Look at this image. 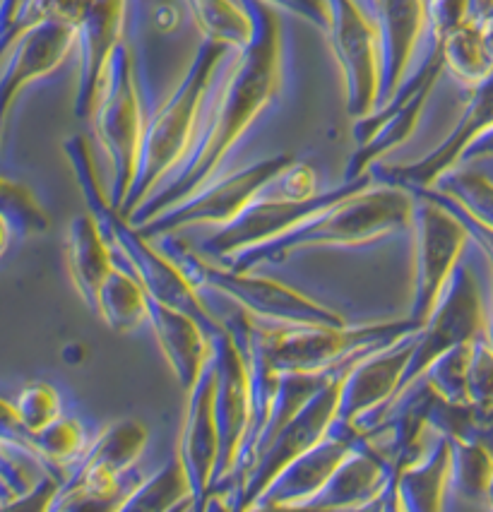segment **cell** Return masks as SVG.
<instances>
[{
    "label": "cell",
    "instance_id": "obj_15",
    "mask_svg": "<svg viewBox=\"0 0 493 512\" xmlns=\"http://www.w3.org/2000/svg\"><path fill=\"white\" fill-rule=\"evenodd\" d=\"M417 335L402 339L388 349H380L366 359L356 361L342 378L340 402H337V424L356 426L368 431L390 402L400 395L402 378L409 366Z\"/></svg>",
    "mask_w": 493,
    "mask_h": 512
},
{
    "label": "cell",
    "instance_id": "obj_44",
    "mask_svg": "<svg viewBox=\"0 0 493 512\" xmlns=\"http://www.w3.org/2000/svg\"><path fill=\"white\" fill-rule=\"evenodd\" d=\"M267 5L279 10H287V13L301 17V20L311 22L313 27L323 29L328 34L330 27V13H328V3L325 0H265Z\"/></svg>",
    "mask_w": 493,
    "mask_h": 512
},
{
    "label": "cell",
    "instance_id": "obj_4",
    "mask_svg": "<svg viewBox=\"0 0 493 512\" xmlns=\"http://www.w3.org/2000/svg\"><path fill=\"white\" fill-rule=\"evenodd\" d=\"M229 51L227 46L205 41L174 92L159 104L152 118H147L138 176L121 210L128 219L169 181V174H174L178 166L186 162L200 135V121H203L200 113H203L207 92Z\"/></svg>",
    "mask_w": 493,
    "mask_h": 512
},
{
    "label": "cell",
    "instance_id": "obj_2",
    "mask_svg": "<svg viewBox=\"0 0 493 512\" xmlns=\"http://www.w3.org/2000/svg\"><path fill=\"white\" fill-rule=\"evenodd\" d=\"M63 152L68 157L82 198L87 202V210L97 222L99 231L109 241V246L114 248V253L121 255L126 270L138 277V282L147 289L150 299L188 313L190 318H195L205 327L210 337L219 335L224 330L222 320L200 299L198 287L183 275L181 267L169 255L154 248L150 238L142 236L138 226L111 202L109 193H104L97 169H94L89 142L82 135H73V138L63 142Z\"/></svg>",
    "mask_w": 493,
    "mask_h": 512
},
{
    "label": "cell",
    "instance_id": "obj_7",
    "mask_svg": "<svg viewBox=\"0 0 493 512\" xmlns=\"http://www.w3.org/2000/svg\"><path fill=\"white\" fill-rule=\"evenodd\" d=\"M94 130H97L99 145L109 157L114 171V190L111 202L123 210L135 176H138L142 140H145L147 118L140 104L138 82H135L133 58L126 46L116 51L106 75L102 97L94 109Z\"/></svg>",
    "mask_w": 493,
    "mask_h": 512
},
{
    "label": "cell",
    "instance_id": "obj_29",
    "mask_svg": "<svg viewBox=\"0 0 493 512\" xmlns=\"http://www.w3.org/2000/svg\"><path fill=\"white\" fill-rule=\"evenodd\" d=\"M205 41L241 51L253 37V20L234 0H183Z\"/></svg>",
    "mask_w": 493,
    "mask_h": 512
},
{
    "label": "cell",
    "instance_id": "obj_56",
    "mask_svg": "<svg viewBox=\"0 0 493 512\" xmlns=\"http://www.w3.org/2000/svg\"><path fill=\"white\" fill-rule=\"evenodd\" d=\"M491 512H493V510H491Z\"/></svg>",
    "mask_w": 493,
    "mask_h": 512
},
{
    "label": "cell",
    "instance_id": "obj_9",
    "mask_svg": "<svg viewBox=\"0 0 493 512\" xmlns=\"http://www.w3.org/2000/svg\"><path fill=\"white\" fill-rule=\"evenodd\" d=\"M371 186L373 176L366 174L364 178H356V181H344L342 186L332 190H323V193L313 195L308 200H287L272 198V195H260L253 205H248L243 210L241 217H236L234 222L217 229L210 238H205L203 253L215 260L229 263L236 255L277 241V238L299 229L301 224L311 222L313 217L335 207L337 202H342L349 195Z\"/></svg>",
    "mask_w": 493,
    "mask_h": 512
},
{
    "label": "cell",
    "instance_id": "obj_31",
    "mask_svg": "<svg viewBox=\"0 0 493 512\" xmlns=\"http://www.w3.org/2000/svg\"><path fill=\"white\" fill-rule=\"evenodd\" d=\"M445 70H450L462 85L474 89L493 75V61L484 44V32L474 22H465L441 41Z\"/></svg>",
    "mask_w": 493,
    "mask_h": 512
},
{
    "label": "cell",
    "instance_id": "obj_50",
    "mask_svg": "<svg viewBox=\"0 0 493 512\" xmlns=\"http://www.w3.org/2000/svg\"><path fill=\"white\" fill-rule=\"evenodd\" d=\"M383 508H385V496H380L376 500H371V503L361 505V508H344V510H330V512H383Z\"/></svg>",
    "mask_w": 493,
    "mask_h": 512
},
{
    "label": "cell",
    "instance_id": "obj_33",
    "mask_svg": "<svg viewBox=\"0 0 493 512\" xmlns=\"http://www.w3.org/2000/svg\"><path fill=\"white\" fill-rule=\"evenodd\" d=\"M493 479V455L484 445L450 440V488L465 500H486Z\"/></svg>",
    "mask_w": 493,
    "mask_h": 512
},
{
    "label": "cell",
    "instance_id": "obj_18",
    "mask_svg": "<svg viewBox=\"0 0 493 512\" xmlns=\"http://www.w3.org/2000/svg\"><path fill=\"white\" fill-rule=\"evenodd\" d=\"M75 46L77 29L56 20L39 22L15 41L5 58L3 75H0V145H3L5 125H8V116L17 97L32 82L61 68Z\"/></svg>",
    "mask_w": 493,
    "mask_h": 512
},
{
    "label": "cell",
    "instance_id": "obj_48",
    "mask_svg": "<svg viewBox=\"0 0 493 512\" xmlns=\"http://www.w3.org/2000/svg\"><path fill=\"white\" fill-rule=\"evenodd\" d=\"M481 159H493V130L489 135H484L477 145L472 147V150L467 152L465 157V164L467 162H481Z\"/></svg>",
    "mask_w": 493,
    "mask_h": 512
},
{
    "label": "cell",
    "instance_id": "obj_52",
    "mask_svg": "<svg viewBox=\"0 0 493 512\" xmlns=\"http://www.w3.org/2000/svg\"><path fill=\"white\" fill-rule=\"evenodd\" d=\"M486 342H489V347L493 349V299H491V306L489 311H486V332H484Z\"/></svg>",
    "mask_w": 493,
    "mask_h": 512
},
{
    "label": "cell",
    "instance_id": "obj_30",
    "mask_svg": "<svg viewBox=\"0 0 493 512\" xmlns=\"http://www.w3.org/2000/svg\"><path fill=\"white\" fill-rule=\"evenodd\" d=\"M142 481H145V476L138 469H130L121 481L111 486L92 484L80 476H70L53 500L51 512H116Z\"/></svg>",
    "mask_w": 493,
    "mask_h": 512
},
{
    "label": "cell",
    "instance_id": "obj_6",
    "mask_svg": "<svg viewBox=\"0 0 493 512\" xmlns=\"http://www.w3.org/2000/svg\"><path fill=\"white\" fill-rule=\"evenodd\" d=\"M166 238V255L181 267L195 287L217 291L234 301L241 311H246L255 320L265 323L289 325V327H344L347 320L332 308L313 301L311 296L287 287L270 277H258L253 272L231 270L227 265H215L203 255Z\"/></svg>",
    "mask_w": 493,
    "mask_h": 512
},
{
    "label": "cell",
    "instance_id": "obj_35",
    "mask_svg": "<svg viewBox=\"0 0 493 512\" xmlns=\"http://www.w3.org/2000/svg\"><path fill=\"white\" fill-rule=\"evenodd\" d=\"M448 195L479 224L493 231V181L489 176L472 169H455L433 186Z\"/></svg>",
    "mask_w": 493,
    "mask_h": 512
},
{
    "label": "cell",
    "instance_id": "obj_11",
    "mask_svg": "<svg viewBox=\"0 0 493 512\" xmlns=\"http://www.w3.org/2000/svg\"><path fill=\"white\" fill-rule=\"evenodd\" d=\"M330 13L328 37L347 89L349 116H371L383 87V39L378 22L361 0H325Z\"/></svg>",
    "mask_w": 493,
    "mask_h": 512
},
{
    "label": "cell",
    "instance_id": "obj_41",
    "mask_svg": "<svg viewBox=\"0 0 493 512\" xmlns=\"http://www.w3.org/2000/svg\"><path fill=\"white\" fill-rule=\"evenodd\" d=\"M0 440H3L10 450H15L17 455L27 457V460L39 464V467L46 472V467L39 460L37 450H34V436L20 424L13 402L3 400V397H0Z\"/></svg>",
    "mask_w": 493,
    "mask_h": 512
},
{
    "label": "cell",
    "instance_id": "obj_32",
    "mask_svg": "<svg viewBox=\"0 0 493 512\" xmlns=\"http://www.w3.org/2000/svg\"><path fill=\"white\" fill-rule=\"evenodd\" d=\"M186 500H193L186 472L181 460L171 457L157 474L142 481L116 512H171Z\"/></svg>",
    "mask_w": 493,
    "mask_h": 512
},
{
    "label": "cell",
    "instance_id": "obj_36",
    "mask_svg": "<svg viewBox=\"0 0 493 512\" xmlns=\"http://www.w3.org/2000/svg\"><path fill=\"white\" fill-rule=\"evenodd\" d=\"M13 407L17 412L20 424L27 428L29 433H39L44 428H49L53 421H58L63 416V402L58 390L53 388L46 380H32L25 388L17 392L13 400Z\"/></svg>",
    "mask_w": 493,
    "mask_h": 512
},
{
    "label": "cell",
    "instance_id": "obj_8",
    "mask_svg": "<svg viewBox=\"0 0 493 512\" xmlns=\"http://www.w3.org/2000/svg\"><path fill=\"white\" fill-rule=\"evenodd\" d=\"M414 198V296L409 320L424 327L465 258L472 236L450 207L424 193H414Z\"/></svg>",
    "mask_w": 493,
    "mask_h": 512
},
{
    "label": "cell",
    "instance_id": "obj_16",
    "mask_svg": "<svg viewBox=\"0 0 493 512\" xmlns=\"http://www.w3.org/2000/svg\"><path fill=\"white\" fill-rule=\"evenodd\" d=\"M493 130V75L472 89L465 111L450 135L436 150H431L419 162L402 166H385L380 169V181L385 186H397L405 190L433 188L443 176L465 164L467 152Z\"/></svg>",
    "mask_w": 493,
    "mask_h": 512
},
{
    "label": "cell",
    "instance_id": "obj_1",
    "mask_svg": "<svg viewBox=\"0 0 493 512\" xmlns=\"http://www.w3.org/2000/svg\"><path fill=\"white\" fill-rule=\"evenodd\" d=\"M253 20V37L236 51L227 80L219 87L205 128L174 178L164 183L138 212L130 217L135 226L193 198L217 176L227 154L239 145L255 118L267 109L282 85V25L272 5L265 0H241Z\"/></svg>",
    "mask_w": 493,
    "mask_h": 512
},
{
    "label": "cell",
    "instance_id": "obj_24",
    "mask_svg": "<svg viewBox=\"0 0 493 512\" xmlns=\"http://www.w3.org/2000/svg\"><path fill=\"white\" fill-rule=\"evenodd\" d=\"M65 258L73 284L82 301L94 311L97 294L114 270V248L102 236L92 214H80L68 224L65 234Z\"/></svg>",
    "mask_w": 493,
    "mask_h": 512
},
{
    "label": "cell",
    "instance_id": "obj_14",
    "mask_svg": "<svg viewBox=\"0 0 493 512\" xmlns=\"http://www.w3.org/2000/svg\"><path fill=\"white\" fill-rule=\"evenodd\" d=\"M212 363H215V421L219 433V462L215 486L234 474L251 428V383L248 368L234 337L224 327L212 337Z\"/></svg>",
    "mask_w": 493,
    "mask_h": 512
},
{
    "label": "cell",
    "instance_id": "obj_55",
    "mask_svg": "<svg viewBox=\"0 0 493 512\" xmlns=\"http://www.w3.org/2000/svg\"><path fill=\"white\" fill-rule=\"evenodd\" d=\"M486 500H489V505H491V510H493V479H491V484H489V491H486Z\"/></svg>",
    "mask_w": 493,
    "mask_h": 512
},
{
    "label": "cell",
    "instance_id": "obj_19",
    "mask_svg": "<svg viewBox=\"0 0 493 512\" xmlns=\"http://www.w3.org/2000/svg\"><path fill=\"white\" fill-rule=\"evenodd\" d=\"M126 5L128 0H92L85 20L77 27L80 70H77L75 113L80 118L92 116L102 97L111 61L121 49Z\"/></svg>",
    "mask_w": 493,
    "mask_h": 512
},
{
    "label": "cell",
    "instance_id": "obj_53",
    "mask_svg": "<svg viewBox=\"0 0 493 512\" xmlns=\"http://www.w3.org/2000/svg\"><path fill=\"white\" fill-rule=\"evenodd\" d=\"M481 32H484V44H486V51H489V58L493 61V22H489V25L481 27Z\"/></svg>",
    "mask_w": 493,
    "mask_h": 512
},
{
    "label": "cell",
    "instance_id": "obj_22",
    "mask_svg": "<svg viewBox=\"0 0 493 512\" xmlns=\"http://www.w3.org/2000/svg\"><path fill=\"white\" fill-rule=\"evenodd\" d=\"M392 474H395V467L364 433V438L354 445L347 460L330 476L328 484L320 488L306 505H313L323 512L361 508V505L383 496Z\"/></svg>",
    "mask_w": 493,
    "mask_h": 512
},
{
    "label": "cell",
    "instance_id": "obj_34",
    "mask_svg": "<svg viewBox=\"0 0 493 512\" xmlns=\"http://www.w3.org/2000/svg\"><path fill=\"white\" fill-rule=\"evenodd\" d=\"M0 217L20 238L46 234L51 229V217L41 207L32 188L5 176H0Z\"/></svg>",
    "mask_w": 493,
    "mask_h": 512
},
{
    "label": "cell",
    "instance_id": "obj_17",
    "mask_svg": "<svg viewBox=\"0 0 493 512\" xmlns=\"http://www.w3.org/2000/svg\"><path fill=\"white\" fill-rule=\"evenodd\" d=\"M215 363L205 368L195 388L188 392L186 419H183L181 438H178L176 457L186 472L193 510L203 512L215 488L219 462V433L215 421Z\"/></svg>",
    "mask_w": 493,
    "mask_h": 512
},
{
    "label": "cell",
    "instance_id": "obj_26",
    "mask_svg": "<svg viewBox=\"0 0 493 512\" xmlns=\"http://www.w3.org/2000/svg\"><path fill=\"white\" fill-rule=\"evenodd\" d=\"M147 426L138 419H121L116 424L106 426L97 438L89 443L85 455L68 469H85V472H97L106 476H123L130 469H135V462L140 460L145 450ZM68 479V476H65Z\"/></svg>",
    "mask_w": 493,
    "mask_h": 512
},
{
    "label": "cell",
    "instance_id": "obj_45",
    "mask_svg": "<svg viewBox=\"0 0 493 512\" xmlns=\"http://www.w3.org/2000/svg\"><path fill=\"white\" fill-rule=\"evenodd\" d=\"M472 443L484 445V448L493 455V407H477V424H474Z\"/></svg>",
    "mask_w": 493,
    "mask_h": 512
},
{
    "label": "cell",
    "instance_id": "obj_12",
    "mask_svg": "<svg viewBox=\"0 0 493 512\" xmlns=\"http://www.w3.org/2000/svg\"><path fill=\"white\" fill-rule=\"evenodd\" d=\"M486 301L481 294V284L474 275L472 265L462 258L457 265L453 279L445 287L441 301L433 308L431 318L417 332L414 339V351L409 366L402 378L400 392L409 385L417 383L426 368L433 361L441 359L450 349L465 347V344L477 342L486 332Z\"/></svg>",
    "mask_w": 493,
    "mask_h": 512
},
{
    "label": "cell",
    "instance_id": "obj_49",
    "mask_svg": "<svg viewBox=\"0 0 493 512\" xmlns=\"http://www.w3.org/2000/svg\"><path fill=\"white\" fill-rule=\"evenodd\" d=\"M385 508H383V512H405L402 510V505H400V498H397V488H395V474L390 476V481H388V486H385Z\"/></svg>",
    "mask_w": 493,
    "mask_h": 512
},
{
    "label": "cell",
    "instance_id": "obj_38",
    "mask_svg": "<svg viewBox=\"0 0 493 512\" xmlns=\"http://www.w3.org/2000/svg\"><path fill=\"white\" fill-rule=\"evenodd\" d=\"M467 400L481 409L493 407V349L486 337L472 344L467 368Z\"/></svg>",
    "mask_w": 493,
    "mask_h": 512
},
{
    "label": "cell",
    "instance_id": "obj_27",
    "mask_svg": "<svg viewBox=\"0 0 493 512\" xmlns=\"http://www.w3.org/2000/svg\"><path fill=\"white\" fill-rule=\"evenodd\" d=\"M94 313L114 332L128 335L150 320V294L126 267H114L94 303Z\"/></svg>",
    "mask_w": 493,
    "mask_h": 512
},
{
    "label": "cell",
    "instance_id": "obj_13",
    "mask_svg": "<svg viewBox=\"0 0 493 512\" xmlns=\"http://www.w3.org/2000/svg\"><path fill=\"white\" fill-rule=\"evenodd\" d=\"M344 375L332 380L330 385H325V388L265 445V450L260 452L258 460H255L251 472L246 474V479L241 481L239 488H236V491H229L236 500V512L251 508L255 500L263 496L265 488L272 484V479H275L287 464L294 462L296 457L304 455V452H308L313 445H318L320 440L328 436L332 421H335L337 416V402H340V385Z\"/></svg>",
    "mask_w": 493,
    "mask_h": 512
},
{
    "label": "cell",
    "instance_id": "obj_51",
    "mask_svg": "<svg viewBox=\"0 0 493 512\" xmlns=\"http://www.w3.org/2000/svg\"><path fill=\"white\" fill-rule=\"evenodd\" d=\"M13 236H15V234H13V229H10L8 222H5V219L0 217V258H3L5 250H8V246H10V238H13Z\"/></svg>",
    "mask_w": 493,
    "mask_h": 512
},
{
    "label": "cell",
    "instance_id": "obj_21",
    "mask_svg": "<svg viewBox=\"0 0 493 512\" xmlns=\"http://www.w3.org/2000/svg\"><path fill=\"white\" fill-rule=\"evenodd\" d=\"M376 22L383 39V87L378 104L383 109L407 80L419 41L429 32V0H376Z\"/></svg>",
    "mask_w": 493,
    "mask_h": 512
},
{
    "label": "cell",
    "instance_id": "obj_25",
    "mask_svg": "<svg viewBox=\"0 0 493 512\" xmlns=\"http://www.w3.org/2000/svg\"><path fill=\"white\" fill-rule=\"evenodd\" d=\"M395 488L405 512H443L450 491V440L433 433L417 462L395 469Z\"/></svg>",
    "mask_w": 493,
    "mask_h": 512
},
{
    "label": "cell",
    "instance_id": "obj_54",
    "mask_svg": "<svg viewBox=\"0 0 493 512\" xmlns=\"http://www.w3.org/2000/svg\"><path fill=\"white\" fill-rule=\"evenodd\" d=\"M364 8L373 15V20H376V0H364Z\"/></svg>",
    "mask_w": 493,
    "mask_h": 512
},
{
    "label": "cell",
    "instance_id": "obj_39",
    "mask_svg": "<svg viewBox=\"0 0 493 512\" xmlns=\"http://www.w3.org/2000/svg\"><path fill=\"white\" fill-rule=\"evenodd\" d=\"M318 176L316 171L308 164L294 162L284 171L282 176L265 190L263 195H272V198H287V200H308L318 195Z\"/></svg>",
    "mask_w": 493,
    "mask_h": 512
},
{
    "label": "cell",
    "instance_id": "obj_28",
    "mask_svg": "<svg viewBox=\"0 0 493 512\" xmlns=\"http://www.w3.org/2000/svg\"><path fill=\"white\" fill-rule=\"evenodd\" d=\"M347 371L349 368H344V371H328V373H282L279 375L277 395H275V402H272L270 419H267L258 443H255L251 467L255 464V460H258L260 452L265 450V445L270 443V440L275 438L277 433L282 431V428L287 426L289 421L294 419V416L325 388V385H330L332 380L340 378V375H344ZM251 467H248V472H251ZM243 479H246V476H243Z\"/></svg>",
    "mask_w": 493,
    "mask_h": 512
},
{
    "label": "cell",
    "instance_id": "obj_5",
    "mask_svg": "<svg viewBox=\"0 0 493 512\" xmlns=\"http://www.w3.org/2000/svg\"><path fill=\"white\" fill-rule=\"evenodd\" d=\"M419 330L421 327L409 318L359 327H265L258 323L260 344L277 373L344 371L380 349L417 335Z\"/></svg>",
    "mask_w": 493,
    "mask_h": 512
},
{
    "label": "cell",
    "instance_id": "obj_46",
    "mask_svg": "<svg viewBox=\"0 0 493 512\" xmlns=\"http://www.w3.org/2000/svg\"><path fill=\"white\" fill-rule=\"evenodd\" d=\"M243 512H323L313 505L306 503H265V500H258L253 503L251 508H246Z\"/></svg>",
    "mask_w": 493,
    "mask_h": 512
},
{
    "label": "cell",
    "instance_id": "obj_3",
    "mask_svg": "<svg viewBox=\"0 0 493 512\" xmlns=\"http://www.w3.org/2000/svg\"><path fill=\"white\" fill-rule=\"evenodd\" d=\"M414 207H417V198L405 188L385 186V183L364 188L277 241L236 255L227 267L239 272H253L258 265L282 263L299 250L366 246V243L388 238L397 231L412 229Z\"/></svg>",
    "mask_w": 493,
    "mask_h": 512
},
{
    "label": "cell",
    "instance_id": "obj_23",
    "mask_svg": "<svg viewBox=\"0 0 493 512\" xmlns=\"http://www.w3.org/2000/svg\"><path fill=\"white\" fill-rule=\"evenodd\" d=\"M147 325L152 327L154 339L174 371L178 385L186 392L193 390L212 361V337L207 335L205 327L188 313L154 299H150Z\"/></svg>",
    "mask_w": 493,
    "mask_h": 512
},
{
    "label": "cell",
    "instance_id": "obj_37",
    "mask_svg": "<svg viewBox=\"0 0 493 512\" xmlns=\"http://www.w3.org/2000/svg\"><path fill=\"white\" fill-rule=\"evenodd\" d=\"M474 344V342H472ZM472 344L465 347L450 349L448 354H443L441 359H436L426 368V373L421 378H426L431 383V388L443 397V400L465 404L467 400V368H469V356H472Z\"/></svg>",
    "mask_w": 493,
    "mask_h": 512
},
{
    "label": "cell",
    "instance_id": "obj_47",
    "mask_svg": "<svg viewBox=\"0 0 493 512\" xmlns=\"http://www.w3.org/2000/svg\"><path fill=\"white\" fill-rule=\"evenodd\" d=\"M467 22L484 27L493 22V0H469Z\"/></svg>",
    "mask_w": 493,
    "mask_h": 512
},
{
    "label": "cell",
    "instance_id": "obj_20",
    "mask_svg": "<svg viewBox=\"0 0 493 512\" xmlns=\"http://www.w3.org/2000/svg\"><path fill=\"white\" fill-rule=\"evenodd\" d=\"M361 438H364L361 428L332 421L328 436L287 464L258 500H265V503H308L320 488L328 484L335 469L347 460V455Z\"/></svg>",
    "mask_w": 493,
    "mask_h": 512
},
{
    "label": "cell",
    "instance_id": "obj_43",
    "mask_svg": "<svg viewBox=\"0 0 493 512\" xmlns=\"http://www.w3.org/2000/svg\"><path fill=\"white\" fill-rule=\"evenodd\" d=\"M412 193H424V195H429V198H433V200L441 202V205L450 207V210H453V212L457 214V217H460L462 222H465V226L469 229V236H472V241L477 243V246H479L481 250H484L486 260H489L491 272H493V231L489 229V226L479 224L477 219L469 217V214H467L465 210H462V207L457 205V202L450 200L448 195H443L441 190H436V188H426V190H412Z\"/></svg>",
    "mask_w": 493,
    "mask_h": 512
},
{
    "label": "cell",
    "instance_id": "obj_10",
    "mask_svg": "<svg viewBox=\"0 0 493 512\" xmlns=\"http://www.w3.org/2000/svg\"><path fill=\"white\" fill-rule=\"evenodd\" d=\"M294 162V154H277V157L246 166L239 174L210 183L193 198L178 202L176 207L162 212L159 217L140 224V234L154 241V238L174 236L176 231L188 229V226H219L222 229L236 217H241L243 210L253 205Z\"/></svg>",
    "mask_w": 493,
    "mask_h": 512
},
{
    "label": "cell",
    "instance_id": "obj_40",
    "mask_svg": "<svg viewBox=\"0 0 493 512\" xmlns=\"http://www.w3.org/2000/svg\"><path fill=\"white\" fill-rule=\"evenodd\" d=\"M61 486L63 481L58 476L44 474L27 493L5 498V503L0 505V512H51L53 500H56Z\"/></svg>",
    "mask_w": 493,
    "mask_h": 512
},
{
    "label": "cell",
    "instance_id": "obj_42",
    "mask_svg": "<svg viewBox=\"0 0 493 512\" xmlns=\"http://www.w3.org/2000/svg\"><path fill=\"white\" fill-rule=\"evenodd\" d=\"M469 0H429V32L433 44H441L450 32L467 22Z\"/></svg>",
    "mask_w": 493,
    "mask_h": 512
}]
</instances>
